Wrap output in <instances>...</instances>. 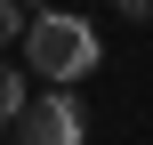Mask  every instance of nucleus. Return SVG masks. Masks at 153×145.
<instances>
[{
  "instance_id": "f257e3e1",
  "label": "nucleus",
  "mask_w": 153,
  "mask_h": 145,
  "mask_svg": "<svg viewBox=\"0 0 153 145\" xmlns=\"http://www.w3.org/2000/svg\"><path fill=\"white\" fill-rule=\"evenodd\" d=\"M24 65H40V73L65 89V81H81V73H97V65H105V40L89 32V16L40 8V16L24 24Z\"/></svg>"
},
{
  "instance_id": "39448f33",
  "label": "nucleus",
  "mask_w": 153,
  "mask_h": 145,
  "mask_svg": "<svg viewBox=\"0 0 153 145\" xmlns=\"http://www.w3.org/2000/svg\"><path fill=\"white\" fill-rule=\"evenodd\" d=\"M113 8H121V16H137V24L153 16V0H113Z\"/></svg>"
},
{
  "instance_id": "f03ea898",
  "label": "nucleus",
  "mask_w": 153,
  "mask_h": 145,
  "mask_svg": "<svg viewBox=\"0 0 153 145\" xmlns=\"http://www.w3.org/2000/svg\"><path fill=\"white\" fill-rule=\"evenodd\" d=\"M16 121H24V145H81V137H89V121H81V105H73L65 89L32 97V105H24Z\"/></svg>"
},
{
  "instance_id": "7ed1b4c3",
  "label": "nucleus",
  "mask_w": 153,
  "mask_h": 145,
  "mask_svg": "<svg viewBox=\"0 0 153 145\" xmlns=\"http://www.w3.org/2000/svg\"><path fill=\"white\" fill-rule=\"evenodd\" d=\"M24 105H32V97H24V81H16V65H0V129H8V121H16Z\"/></svg>"
},
{
  "instance_id": "20e7f679",
  "label": "nucleus",
  "mask_w": 153,
  "mask_h": 145,
  "mask_svg": "<svg viewBox=\"0 0 153 145\" xmlns=\"http://www.w3.org/2000/svg\"><path fill=\"white\" fill-rule=\"evenodd\" d=\"M16 32H24V8H16V0H0V40H16Z\"/></svg>"
}]
</instances>
